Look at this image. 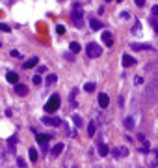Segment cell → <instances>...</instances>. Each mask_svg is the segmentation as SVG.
I'll return each mask as SVG.
<instances>
[{"label": "cell", "mask_w": 158, "mask_h": 168, "mask_svg": "<svg viewBox=\"0 0 158 168\" xmlns=\"http://www.w3.org/2000/svg\"><path fill=\"white\" fill-rule=\"evenodd\" d=\"M60 95H52L48 101H47V105H45V112H48V114H52V112H56L58 108H60Z\"/></svg>", "instance_id": "1"}, {"label": "cell", "mask_w": 158, "mask_h": 168, "mask_svg": "<svg viewBox=\"0 0 158 168\" xmlns=\"http://www.w3.org/2000/svg\"><path fill=\"white\" fill-rule=\"evenodd\" d=\"M86 52H88V56H89V58H99V56L102 54V49H101L97 43H88Z\"/></svg>", "instance_id": "2"}, {"label": "cell", "mask_w": 158, "mask_h": 168, "mask_svg": "<svg viewBox=\"0 0 158 168\" xmlns=\"http://www.w3.org/2000/svg\"><path fill=\"white\" fill-rule=\"evenodd\" d=\"M71 17H73V21H74L76 28H82V26H84V19H82V9L74 7V9H73V13H71Z\"/></svg>", "instance_id": "3"}, {"label": "cell", "mask_w": 158, "mask_h": 168, "mask_svg": "<svg viewBox=\"0 0 158 168\" xmlns=\"http://www.w3.org/2000/svg\"><path fill=\"white\" fill-rule=\"evenodd\" d=\"M43 123H45V125H50V127H58V125L61 123V120L56 118V116H45V118H43Z\"/></svg>", "instance_id": "4"}, {"label": "cell", "mask_w": 158, "mask_h": 168, "mask_svg": "<svg viewBox=\"0 0 158 168\" xmlns=\"http://www.w3.org/2000/svg\"><path fill=\"white\" fill-rule=\"evenodd\" d=\"M112 155L114 157H125V155H129V150L127 148H114L112 150Z\"/></svg>", "instance_id": "5"}, {"label": "cell", "mask_w": 158, "mask_h": 168, "mask_svg": "<svg viewBox=\"0 0 158 168\" xmlns=\"http://www.w3.org/2000/svg\"><path fill=\"white\" fill-rule=\"evenodd\" d=\"M102 41H104L106 47H112V45H114V37H112V34H110V32H102Z\"/></svg>", "instance_id": "6"}, {"label": "cell", "mask_w": 158, "mask_h": 168, "mask_svg": "<svg viewBox=\"0 0 158 168\" xmlns=\"http://www.w3.org/2000/svg\"><path fill=\"white\" fill-rule=\"evenodd\" d=\"M99 105H101L102 108H106V107L110 105V97H108L106 94H99Z\"/></svg>", "instance_id": "7"}, {"label": "cell", "mask_w": 158, "mask_h": 168, "mask_svg": "<svg viewBox=\"0 0 158 168\" xmlns=\"http://www.w3.org/2000/svg\"><path fill=\"white\" fill-rule=\"evenodd\" d=\"M61 151H63V144L60 142V144H54V148L50 150V155H52V157H58Z\"/></svg>", "instance_id": "8"}, {"label": "cell", "mask_w": 158, "mask_h": 168, "mask_svg": "<svg viewBox=\"0 0 158 168\" xmlns=\"http://www.w3.org/2000/svg\"><path fill=\"white\" fill-rule=\"evenodd\" d=\"M89 26H91V30H101L102 28V22L97 21V19H89Z\"/></svg>", "instance_id": "9"}, {"label": "cell", "mask_w": 158, "mask_h": 168, "mask_svg": "<svg viewBox=\"0 0 158 168\" xmlns=\"http://www.w3.org/2000/svg\"><path fill=\"white\" fill-rule=\"evenodd\" d=\"M134 64H136V60H134L132 56H129V54H125V56H123V65H125V67L134 65Z\"/></svg>", "instance_id": "10"}, {"label": "cell", "mask_w": 158, "mask_h": 168, "mask_svg": "<svg viewBox=\"0 0 158 168\" xmlns=\"http://www.w3.org/2000/svg\"><path fill=\"white\" fill-rule=\"evenodd\" d=\"M15 90H17V94H19V95H26V94H28V88H26L24 84H19V82L15 84Z\"/></svg>", "instance_id": "11"}, {"label": "cell", "mask_w": 158, "mask_h": 168, "mask_svg": "<svg viewBox=\"0 0 158 168\" xmlns=\"http://www.w3.org/2000/svg\"><path fill=\"white\" fill-rule=\"evenodd\" d=\"M28 155H30V161H32V163H35V161L39 159V155H37V150H35V148H30Z\"/></svg>", "instance_id": "12"}, {"label": "cell", "mask_w": 158, "mask_h": 168, "mask_svg": "<svg viewBox=\"0 0 158 168\" xmlns=\"http://www.w3.org/2000/svg\"><path fill=\"white\" fill-rule=\"evenodd\" d=\"M35 65H37V58H30V60L24 64V67H22V69H30V67H35Z\"/></svg>", "instance_id": "13"}, {"label": "cell", "mask_w": 158, "mask_h": 168, "mask_svg": "<svg viewBox=\"0 0 158 168\" xmlns=\"http://www.w3.org/2000/svg\"><path fill=\"white\" fill-rule=\"evenodd\" d=\"M7 80H9L11 84H17V82H19V77H17V73L9 71V73H7Z\"/></svg>", "instance_id": "14"}, {"label": "cell", "mask_w": 158, "mask_h": 168, "mask_svg": "<svg viewBox=\"0 0 158 168\" xmlns=\"http://www.w3.org/2000/svg\"><path fill=\"white\" fill-rule=\"evenodd\" d=\"M56 80H58V77H56L54 73H50V75H47V79H45V84H48V86H50V84H54Z\"/></svg>", "instance_id": "15"}, {"label": "cell", "mask_w": 158, "mask_h": 168, "mask_svg": "<svg viewBox=\"0 0 158 168\" xmlns=\"http://www.w3.org/2000/svg\"><path fill=\"white\" fill-rule=\"evenodd\" d=\"M95 131H97V123H95V122H89V125H88V135H89V137H93V135H95Z\"/></svg>", "instance_id": "16"}, {"label": "cell", "mask_w": 158, "mask_h": 168, "mask_svg": "<svg viewBox=\"0 0 158 168\" xmlns=\"http://www.w3.org/2000/svg\"><path fill=\"white\" fill-rule=\"evenodd\" d=\"M50 138H52L50 135H39V133H37V142H39V144H45V142H48Z\"/></svg>", "instance_id": "17"}, {"label": "cell", "mask_w": 158, "mask_h": 168, "mask_svg": "<svg viewBox=\"0 0 158 168\" xmlns=\"http://www.w3.org/2000/svg\"><path fill=\"white\" fill-rule=\"evenodd\" d=\"M108 151H110V150H108V146H106V144H99V155H101V157L108 155Z\"/></svg>", "instance_id": "18"}, {"label": "cell", "mask_w": 158, "mask_h": 168, "mask_svg": "<svg viewBox=\"0 0 158 168\" xmlns=\"http://www.w3.org/2000/svg\"><path fill=\"white\" fill-rule=\"evenodd\" d=\"M15 142H17V137H11V138L7 140V148H9V151H11V153L15 151Z\"/></svg>", "instance_id": "19"}, {"label": "cell", "mask_w": 158, "mask_h": 168, "mask_svg": "<svg viewBox=\"0 0 158 168\" xmlns=\"http://www.w3.org/2000/svg\"><path fill=\"white\" fill-rule=\"evenodd\" d=\"M125 127H127V129H134V120H132L130 116L125 120Z\"/></svg>", "instance_id": "20"}, {"label": "cell", "mask_w": 158, "mask_h": 168, "mask_svg": "<svg viewBox=\"0 0 158 168\" xmlns=\"http://www.w3.org/2000/svg\"><path fill=\"white\" fill-rule=\"evenodd\" d=\"M73 122H74V125H76V127H80V125H82V118H80L78 114H73Z\"/></svg>", "instance_id": "21"}, {"label": "cell", "mask_w": 158, "mask_h": 168, "mask_svg": "<svg viewBox=\"0 0 158 168\" xmlns=\"http://www.w3.org/2000/svg\"><path fill=\"white\" fill-rule=\"evenodd\" d=\"M130 47H132V49H136V50H142V49H151L149 45H138V43H132Z\"/></svg>", "instance_id": "22"}, {"label": "cell", "mask_w": 158, "mask_h": 168, "mask_svg": "<svg viewBox=\"0 0 158 168\" xmlns=\"http://www.w3.org/2000/svg\"><path fill=\"white\" fill-rule=\"evenodd\" d=\"M69 47H71V50H73V52H78V50H80V45H78L76 41H73V43H71Z\"/></svg>", "instance_id": "23"}, {"label": "cell", "mask_w": 158, "mask_h": 168, "mask_svg": "<svg viewBox=\"0 0 158 168\" xmlns=\"http://www.w3.org/2000/svg\"><path fill=\"white\" fill-rule=\"evenodd\" d=\"M84 90H86V92H93V90H95V84H93V82H88V84H84Z\"/></svg>", "instance_id": "24"}, {"label": "cell", "mask_w": 158, "mask_h": 168, "mask_svg": "<svg viewBox=\"0 0 158 168\" xmlns=\"http://www.w3.org/2000/svg\"><path fill=\"white\" fill-rule=\"evenodd\" d=\"M56 32H58V34L61 36V34H65V28H63L61 24H58V26H56Z\"/></svg>", "instance_id": "25"}, {"label": "cell", "mask_w": 158, "mask_h": 168, "mask_svg": "<svg viewBox=\"0 0 158 168\" xmlns=\"http://www.w3.org/2000/svg\"><path fill=\"white\" fill-rule=\"evenodd\" d=\"M41 82H43V79H41L39 75H35V77H34V84H37V86H39Z\"/></svg>", "instance_id": "26"}, {"label": "cell", "mask_w": 158, "mask_h": 168, "mask_svg": "<svg viewBox=\"0 0 158 168\" xmlns=\"http://www.w3.org/2000/svg\"><path fill=\"white\" fill-rule=\"evenodd\" d=\"M0 30H2V32H9V26L4 24V22H0Z\"/></svg>", "instance_id": "27"}, {"label": "cell", "mask_w": 158, "mask_h": 168, "mask_svg": "<svg viewBox=\"0 0 158 168\" xmlns=\"http://www.w3.org/2000/svg\"><path fill=\"white\" fill-rule=\"evenodd\" d=\"M17 166H19V168H24V166H26V163H24L22 159H17Z\"/></svg>", "instance_id": "28"}, {"label": "cell", "mask_w": 158, "mask_h": 168, "mask_svg": "<svg viewBox=\"0 0 158 168\" xmlns=\"http://www.w3.org/2000/svg\"><path fill=\"white\" fill-rule=\"evenodd\" d=\"M9 54H11V56H13V58H19V56H20V54H19V50H11V52H9Z\"/></svg>", "instance_id": "29"}, {"label": "cell", "mask_w": 158, "mask_h": 168, "mask_svg": "<svg viewBox=\"0 0 158 168\" xmlns=\"http://www.w3.org/2000/svg\"><path fill=\"white\" fill-rule=\"evenodd\" d=\"M153 28H155V32H158V22L156 21H153Z\"/></svg>", "instance_id": "30"}, {"label": "cell", "mask_w": 158, "mask_h": 168, "mask_svg": "<svg viewBox=\"0 0 158 168\" xmlns=\"http://www.w3.org/2000/svg\"><path fill=\"white\" fill-rule=\"evenodd\" d=\"M153 13H155V15H158V4L155 6V7H153Z\"/></svg>", "instance_id": "31"}, {"label": "cell", "mask_w": 158, "mask_h": 168, "mask_svg": "<svg viewBox=\"0 0 158 168\" xmlns=\"http://www.w3.org/2000/svg\"><path fill=\"white\" fill-rule=\"evenodd\" d=\"M136 4H138V6H143V4H145V0H136Z\"/></svg>", "instance_id": "32"}, {"label": "cell", "mask_w": 158, "mask_h": 168, "mask_svg": "<svg viewBox=\"0 0 158 168\" xmlns=\"http://www.w3.org/2000/svg\"><path fill=\"white\" fill-rule=\"evenodd\" d=\"M0 47H2V43H0Z\"/></svg>", "instance_id": "33"}, {"label": "cell", "mask_w": 158, "mask_h": 168, "mask_svg": "<svg viewBox=\"0 0 158 168\" xmlns=\"http://www.w3.org/2000/svg\"><path fill=\"white\" fill-rule=\"evenodd\" d=\"M106 2H110V0H106Z\"/></svg>", "instance_id": "34"}]
</instances>
